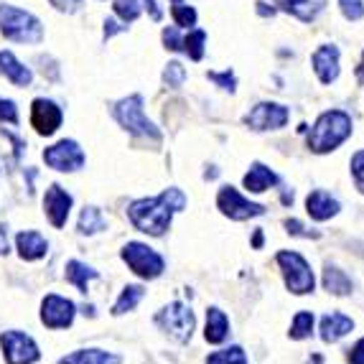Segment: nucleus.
<instances>
[{
    "instance_id": "1",
    "label": "nucleus",
    "mask_w": 364,
    "mask_h": 364,
    "mask_svg": "<svg viewBox=\"0 0 364 364\" xmlns=\"http://www.w3.org/2000/svg\"><path fill=\"white\" fill-rule=\"evenodd\" d=\"M183 207H186V196L181 188H166L164 194L133 201L128 207V219L135 230L151 237H161L171 227L173 214L181 212Z\"/></svg>"
},
{
    "instance_id": "2",
    "label": "nucleus",
    "mask_w": 364,
    "mask_h": 364,
    "mask_svg": "<svg viewBox=\"0 0 364 364\" xmlns=\"http://www.w3.org/2000/svg\"><path fill=\"white\" fill-rule=\"evenodd\" d=\"M352 135V117L344 109H326L314 122L309 135V148L314 153H331Z\"/></svg>"
},
{
    "instance_id": "3",
    "label": "nucleus",
    "mask_w": 364,
    "mask_h": 364,
    "mask_svg": "<svg viewBox=\"0 0 364 364\" xmlns=\"http://www.w3.org/2000/svg\"><path fill=\"white\" fill-rule=\"evenodd\" d=\"M0 33L16 43H38L43 38L41 21L16 6H0Z\"/></svg>"
},
{
    "instance_id": "4",
    "label": "nucleus",
    "mask_w": 364,
    "mask_h": 364,
    "mask_svg": "<svg viewBox=\"0 0 364 364\" xmlns=\"http://www.w3.org/2000/svg\"><path fill=\"white\" fill-rule=\"evenodd\" d=\"M112 115H115V120L120 122L130 135H135V138H148V140H153V143H161V130L156 128V122L146 117L143 95H130V97L120 100V102L112 107Z\"/></svg>"
},
{
    "instance_id": "5",
    "label": "nucleus",
    "mask_w": 364,
    "mask_h": 364,
    "mask_svg": "<svg viewBox=\"0 0 364 364\" xmlns=\"http://www.w3.org/2000/svg\"><path fill=\"white\" fill-rule=\"evenodd\" d=\"M275 260L283 270V280H286L288 291L296 293V296H306V293L314 291V270H311L304 255H298L293 250H283V252H278Z\"/></svg>"
},
{
    "instance_id": "6",
    "label": "nucleus",
    "mask_w": 364,
    "mask_h": 364,
    "mask_svg": "<svg viewBox=\"0 0 364 364\" xmlns=\"http://www.w3.org/2000/svg\"><path fill=\"white\" fill-rule=\"evenodd\" d=\"M156 323L161 331H166V334L171 336L173 341H178V344H186L188 339H191V334H194V314H191V309L183 304H178V301H173V304H168L166 309H161L156 314Z\"/></svg>"
},
{
    "instance_id": "7",
    "label": "nucleus",
    "mask_w": 364,
    "mask_h": 364,
    "mask_svg": "<svg viewBox=\"0 0 364 364\" xmlns=\"http://www.w3.org/2000/svg\"><path fill=\"white\" fill-rule=\"evenodd\" d=\"M122 260L128 262L130 270L143 280H156L158 275L166 270L164 257L158 255L153 247H148V245H143V242H128L125 245V247H122Z\"/></svg>"
},
{
    "instance_id": "8",
    "label": "nucleus",
    "mask_w": 364,
    "mask_h": 364,
    "mask_svg": "<svg viewBox=\"0 0 364 364\" xmlns=\"http://www.w3.org/2000/svg\"><path fill=\"white\" fill-rule=\"evenodd\" d=\"M217 207L225 217L235 219V222H245V219L252 217H262L265 214V207L262 204H255V201L245 199L235 186H222L217 194Z\"/></svg>"
},
{
    "instance_id": "9",
    "label": "nucleus",
    "mask_w": 364,
    "mask_h": 364,
    "mask_svg": "<svg viewBox=\"0 0 364 364\" xmlns=\"http://www.w3.org/2000/svg\"><path fill=\"white\" fill-rule=\"evenodd\" d=\"M43 161L49 168L72 173V171H79L85 166V151L79 148L77 140H59V143L43 151Z\"/></svg>"
},
{
    "instance_id": "10",
    "label": "nucleus",
    "mask_w": 364,
    "mask_h": 364,
    "mask_svg": "<svg viewBox=\"0 0 364 364\" xmlns=\"http://www.w3.org/2000/svg\"><path fill=\"white\" fill-rule=\"evenodd\" d=\"M0 346H3V357L8 364H33L41 357L36 341L23 331H6L0 336Z\"/></svg>"
},
{
    "instance_id": "11",
    "label": "nucleus",
    "mask_w": 364,
    "mask_h": 364,
    "mask_svg": "<svg viewBox=\"0 0 364 364\" xmlns=\"http://www.w3.org/2000/svg\"><path fill=\"white\" fill-rule=\"evenodd\" d=\"M288 117H291V112H288V107H283V105L260 102L245 115V125H247L250 130L265 133V130H280L288 122Z\"/></svg>"
},
{
    "instance_id": "12",
    "label": "nucleus",
    "mask_w": 364,
    "mask_h": 364,
    "mask_svg": "<svg viewBox=\"0 0 364 364\" xmlns=\"http://www.w3.org/2000/svg\"><path fill=\"white\" fill-rule=\"evenodd\" d=\"M61 120H64V112L54 100L36 97L31 102V125L36 128L38 135H54L61 128Z\"/></svg>"
},
{
    "instance_id": "13",
    "label": "nucleus",
    "mask_w": 364,
    "mask_h": 364,
    "mask_svg": "<svg viewBox=\"0 0 364 364\" xmlns=\"http://www.w3.org/2000/svg\"><path fill=\"white\" fill-rule=\"evenodd\" d=\"M74 314H77V309H74V304L69 301V298H61V296H56V293H51V296L43 298V304H41L43 326L69 328L74 321Z\"/></svg>"
},
{
    "instance_id": "14",
    "label": "nucleus",
    "mask_w": 364,
    "mask_h": 364,
    "mask_svg": "<svg viewBox=\"0 0 364 364\" xmlns=\"http://www.w3.org/2000/svg\"><path fill=\"white\" fill-rule=\"evenodd\" d=\"M72 204H74L72 194L64 191L59 183H54V186L46 188V196H43V212H46V217H49V222L56 227V230H61V227L67 225V217H69V212H72Z\"/></svg>"
},
{
    "instance_id": "15",
    "label": "nucleus",
    "mask_w": 364,
    "mask_h": 364,
    "mask_svg": "<svg viewBox=\"0 0 364 364\" xmlns=\"http://www.w3.org/2000/svg\"><path fill=\"white\" fill-rule=\"evenodd\" d=\"M311 64H314L316 77L321 79V85H331L339 77V49L334 43H323L314 51Z\"/></svg>"
},
{
    "instance_id": "16",
    "label": "nucleus",
    "mask_w": 364,
    "mask_h": 364,
    "mask_svg": "<svg viewBox=\"0 0 364 364\" xmlns=\"http://www.w3.org/2000/svg\"><path fill=\"white\" fill-rule=\"evenodd\" d=\"M306 212L316 222H326V219L339 214V201L331 194H326V191H321V188H316V191L309 194V199H306Z\"/></svg>"
},
{
    "instance_id": "17",
    "label": "nucleus",
    "mask_w": 364,
    "mask_h": 364,
    "mask_svg": "<svg viewBox=\"0 0 364 364\" xmlns=\"http://www.w3.org/2000/svg\"><path fill=\"white\" fill-rule=\"evenodd\" d=\"M0 72L6 74L16 87H28L33 82V72L26 67L23 61L16 59L13 51H0Z\"/></svg>"
},
{
    "instance_id": "18",
    "label": "nucleus",
    "mask_w": 364,
    "mask_h": 364,
    "mask_svg": "<svg viewBox=\"0 0 364 364\" xmlns=\"http://www.w3.org/2000/svg\"><path fill=\"white\" fill-rule=\"evenodd\" d=\"M354 328V321L349 318V316H344V314H326L321 318V339L326 341V344H334V341H339L341 336H346L349 331Z\"/></svg>"
},
{
    "instance_id": "19",
    "label": "nucleus",
    "mask_w": 364,
    "mask_h": 364,
    "mask_svg": "<svg viewBox=\"0 0 364 364\" xmlns=\"http://www.w3.org/2000/svg\"><path fill=\"white\" fill-rule=\"evenodd\" d=\"M275 3L280 6V11L291 13L293 18L304 21V23H311L326 6V0H275Z\"/></svg>"
},
{
    "instance_id": "20",
    "label": "nucleus",
    "mask_w": 364,
    "mask_h": 364,
    "mask_svg": "<svg viewBox=\"0 0 364 364\" xmlns=\"http://www.w3.org/2000/svg\"><path fill=\"white\" fill-rule=\"evenodd\" d=\"M16 245H18V255L23 257V260H41V257L49 252V242L33 230L21 232V235L16 237Z\"/></svg>"
},
{
    "instance_id": "21",
    "label": "nucleus",
    "mask_w": 364,
    "mask_h": 364,
    "mask_svg": "<svg viewBox=\"0 0 364 364\" xmlns=\"http://www.w3.org/2000/svg\"><path fill=\"white\" fill-rule=\"evenodd\" d=\"M275 183H278V176L262 164H252V168L245 173V188L252 191V194H262V191H267Z\"/></svg>"
},
{
    "instance_id": "22",
    "label": "nucleus",
    "mask_w": 364,
    "mask_h": 364,
    "mask_svg": "<svg viewBox=\"0 0 364 364\" xmlns=\"http://www.w3.org/2000/svg\"><path fill=\"white\" fill-rule=\"evenodd\" d=\"M230 334V318L225 316V311L209 309L207 311V328H204V339L209 344H222Z\"/></svg>"
},
{
    "instance_id": "23",
    "label": "nucleus",
    "mask_w": 364,
    "mask_h": 364,
    "mask_svg": "<svg viewBox=\"0 0 364 364\" xmlns=\"http://www.w3.org/2000/svg\"><path fill=\"white\" fill-rule=\"evenodd\" d=\"M323 288L328 293H334V296H349L354 286L344 270H339L334 265H326V270H323Z\"/></svg>"
},
{
    "instance_id": "24",
    "label": "nucleus",
    "mask_w": 364,
    "mask_h": 364,
    "mask_svg": "<svg viewBox=\"0 0 364 364\" xmlns=\"http://www.w3.org/2000/svg\"><path fill=\"white\" fill-rule=\"evenodd\" d=\"M97 275H100L97 270H92V267L85 265V262H79V260L67 262V280L72 283V286L79 288V293L90 291V280H95Z\"/></svg>"
},
{
    "instance_id": "25",
    "label": "nucleus",
    "mask_w": 364,
    "mask_h": 364,
    "mask_svg": "<svg viewBox=\"0 0 364 364\" xmlns=\"http://www.w3.org/2000/svg\"><path fill=\"white\" fill-rule=\"evenodd\" d=\"M59 364H120V359L102 349H79V352L64 357Z\"/></svg>"
},
{
    "instance_id": "26",
    "label": "nucleus",
    "mask_w": 364,
    "mask_h": 364,
    "mask_svg": "<svg viewBox=\"0 0 364 364\" xmlns=\"http://www.w3.org/2000/svg\"><path fill=\"white\" fill-rule=\"evenodd\" d=\"M105 217L102 212H100L97 207H85L82 209V214H79V232L82 235H95V232L105 230Z\"/></svg>"
},
{
    "instance_id": "27",
    "label": "nucleus",
    "mask_w": 364,
    "mask_h": 364,
    "mask_svg": "<svg viewBox=\"0 0 364 364\" xmlns=\"http://www.w3.org/2000/svg\"><path fill=\"white\" fill-rule=\"evenodd\" d=\"M146 296V291L140 286H128L125 291H122V296L117 298V304L115 309H112V314L115 316H122V314H128V311H133L135 306L140 304V298Z\"/></svg>"
},
{
    "instance_id": "28",
    "label": "nucleus",
    "mask_w": 364,
    "mask_h": 364,
    "mask_svg": "<svg viewBox=\"0 0 364 364\" xmlns=\"http://www.w3.org/2000/svg\"><path fill=\"white\" fill-rule=\"evenodd\" d=\"M204 41H207V33L201 28L188 31V36L183 38V51L188 54L191 61H201L204 59Z\"/></svg>"
},
{
    "instance_id": "29",
    "label": "nucleus",
    "mask_w": 364,
    "mask_h": 364,
    "mask_svg": "<svg viewBox=\"0 0 364 364\" xmlns=\"http://www.w3.org/2000/svg\"><path fill=\"white\" fill-rule=\"evenodd\" d=\"M311 331H314V314L311 311H301V314H296V318H293L291 323V339L301 341V339H309Z\"/></svg>"
},
{
    "instance_id": "30",
    "label": "nucleus",
    "mask_w": 364,
    "mask_h": 364,
    "mask_svg": "<svg viewBox=\"0 0 364 364\" xmlns=\"http://www.w3.org/2000/svg\"><path fill=\"white\" fill-rule=\"evenodd\" d=\"M207 364H247V354L242 352V346H230V349L214 352Z\"/></svg>"
},
{
    "instance_id": "31",
    "label": "nucleus",
    "mask_w": 364,
    "mask_h": 364,
    "mask_svg": "<svg viewBox=\"0 0 364 364\" xmlns=\"http://www.w3.org/2000/svg\"><path fill=\"white\" fill-rule=\"evenodd\" d=\"M140 11H143L140 0H115V13L120 16L122 23H133V21H138Z\"/></svg>"
},
{
    "instance_id": "32",
    "label": "nucleus",
    "mask_w": 364,
    "mask_h": 364,
    "mask_svg": "<svg viewBox=\"0 0 364 364\" xmlns=\"http://www.w3.org/2000/svg\"><path fill=\"white\" fill-rule=\"evenodd\" d=\"M183 79H186V69L181 67V61H168L164 69V85L178 90L183 85Z\"/></svg>"
},
{
    "instance_id": "33",
    "label": "nucleus",
    "mask_w": 364,
    "mask_h": 364,
    "mask_svg": "<svg viewBox=\"0 0 364 364\" xmlns=\"http://www.w3.org/2000/svg\"><path fill=\"white\" fill-rule=\"evenodd\" d=\"M171 13H173V21H176V26H181V28H191V26H196V11L191 6L176 3Z\"/></svg>"
},
{
    "instance_id": "34",
    "label": "nucleus",
    "mask_w": 364,
    "mask_h": 364,
    "mask_svg": "<svg viewBox=\"0 0 364 364\" xmlns=\"http://www.w3.org/2000/svg\"><path fill=\"white\" fill-rule=\"evenodd\" d=\"M339 8L346 21H362L364 18V0H339Z\"/></svg>"
},
{
    "instance_id": "35",
    "label": "nucleus",
    "mask_w": 364,
    "mask_h": 364,
    "mask_svg": "<svg viewBox=\"0 0 364 364\" xmlns=\"http://www.w3.org/2000/svg\"><path fill=\"white\" fill-rule=\"evenodd\" d=\"M0 122H11V125H18V107L13 100L0 97Z\"/></svg>"
},
{
    "instance_id": "36",
    "label": "nucleus",
    "mask_w": 364,
    "mask_h": 364,
    "mask_svg": "<svg viewBox=\"0 0 364 364\" xmlns=\"http://www.w3.org/2000/svg\"><path fill=\"white\" fill-rule=\"evenodd\" d=\"M207 77L212 79L214 85H219V87H222V90H227V92H235V87H237V77L230 72V69H227V72H209Z\"/></svg>"
},
{
    "instance_id": "37",
    "label": "nucleus",
    "mask_w": 364,
    "mask_h": 364,
    "mask_svg": "<svg viewBox=\"0 0 364 364\" xmlns=\"http://www.w3.org/2000/svg\"><path fill=\"white\" fill-rule=\"evenodd\" d=\"M352 176H354L357 188L364 194V151H359L352 156Z\"/></svg>"
},
{
    "instance_id": "38",
    "label": "nucleus",
    "mask_w": 364,
    "mask_h": 364,
    "mask_svg": "<svg viewBox=\"0 0 364 364\" xmlns=\"http://www.w3.org/2000/svg\"><path fill=\"white\" fill-rule=\"evenodd\" d=\"M164 43H166V49H171V51H181L183 49V38L178 36L176 26H168V28H164Z\"/></svg>"
},
{
    "instance_id": "39",
    "label": "nucleus",
    "mask_w": 364,
    "mask_h": 364,
    "mask_svg": "<svg viewBox=\"0 0 364 364\" xmlns=\"http://www.w3.org/2000/svg\"><path fill=\"white\" fill-rule=\"evenodd\" d=\"M286 230L288 235H296V237H314V240L318 237V232H309L298 219H286Z\"/></svg>"
},
{
    "instance_id": "40",
    "label": "nucleus",
    "mask_w": 364,
    "mask_h": 364,
    "mask_svg": "<svg viewBox=\"0 0 364 364\" xmlns=\"http://www.w3.org/2000/svg\"><path fill=\"white\" fill-rule=\"evenodd\" d=\"M49 3L61 13H74V11H79V6H82V0H49Z\"/></svg>"
},
{
    "instance_id": "41",
    "label": "nucleus",
    "mask_w": 364,
    "mask_h": 364,
    "mask_svg": "<svg viewBox=\"0 0 364 364\" xmlns=\"http://www.w3.org/2000/svg\"><path fill=\"white\" fill-rule=\"evenodd\" d=\"M346 359L352 364H364V339H359L357 344L349 349V354H346Z\"/></svg>"
},
{
    "instance_id": "42",
    "label": "nucleus",
    "mask_w": 364,
    "mask_h": 364,
    "mask_svg": "<svg viewBox=\"0 0 364 364\" xmlns=\"http://www.w3.org/2000/svg\"><path fill=\"white\" fill-rule=\"evenodd\" d=\"M122 31H128V26H120L117 21L107 18V21H105V41H107V38H112L115 33H122Z\"/></svg>"
},
{
    "instance_id": "43",
    "label": "nucleus",
    "mask_w": 364,
    "mask_h": 364,
    "mask_svg": "<svg viewBox=\"0 0 364 364\" xmlns=\"http://www.w3.org/2000/svg\"><path fill=\"white\" fill-rule=\"evenodd\" d=\"M140 3H143V8H146L148 13H151V18H153V21H161V18H164V11L158 8L156 0H140Z\"/></svg>"
},
{
    "instance_id": "44",
    "label": "nucleus",
    "mask_w": 364,
    "mask_h": 364,
    "mask_svg": "<svg viewBox=\"0 0 364 364\" xmlns=\"http://www.w3.org/2000/svg\"><path fill=\"white\" fill-rule=\"evenodd\" d=\"M0 255H8V227L0 225Z\"/></svg>"
},
{
    "instance_id": "45",
    "label": "nucleus",
    "mask_w": 364,
    "mask_h": 364,
    "mask_svg": "<svg viewBox=\"0 0 364 364\" xmlns=\"http://www.w3.org/2000/svg\"><path fill=\"white\" fill-rule=\"evenodd\" d=\"M257 13H260V16H265V18H273L275 8H267V3H257Z\"/></svg>"
},
{
    "instance_id": "46",
    "label": "nucleus",
    "mask_w": 364,
    "mask_h": 364,
    "mask_svg": "<svg viewBox=\"0 0 364 364\" xmlns=\"http://www.w3.org/2000/svg\"><path fill=\"white\" fill-rule=\"evenodd\" d=\"M357 82L359 85H364V54H362V61H359V67H357Z\"/></svg>"
},
{
    "instance_id": "47",
    "label": "nucleus",
    "mask_w": 364,
    "mask_h": 364,
    "mask_svg": "<svg viewBox=\"0 0 364 364\" xmlns=\"http://www.w3.org/2000/svg\"><path fill=\"white\" fill-rule=\"evenodd\" d=\"M252 245H255V247H260V245H262V232L260 230L255 232V240H252Z\"/></svg>"
},
{
    "instance_id": "48",
    "label": "nucleus",
    "mask_w": 364,
    "mask_h": 364,
    "mask_svg": "<svg viewBox=\"0 0 364 364\" xmlns=\"http://www.w3.org/2000/svg\"><path fill=\"white\" fill-rule=\"evenodd\" d=\"M171 3H181V0H171Z\"/></svg>"
}]
</instances>
